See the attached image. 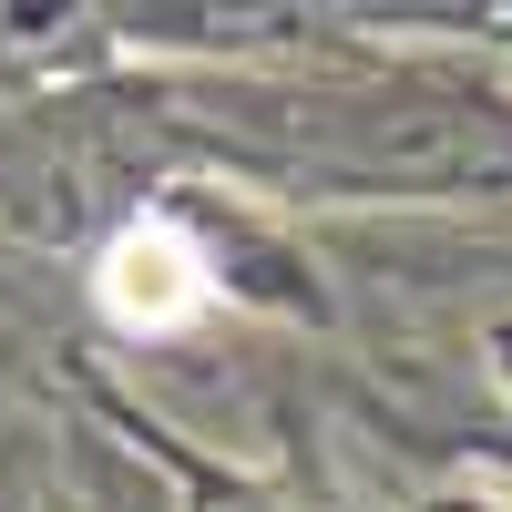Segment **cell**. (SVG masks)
<instances>
[{"instance_id": "obj_1", "label": "cell", "mask_w": 512, "mask_h": 512, "mask_svg": "<svg viewBox=\"0 0 512 512\" xmlns=\"http://www.w3.org/2000/svg\"><path fill=\"white\" fill-rule=\"evenodd\" d=\"M103 308L123 318V328H185L195 308H205V256H195V236L185 226H164V216H144V226H123L113 246H103Z\"/></svg>"}]
</instances>
